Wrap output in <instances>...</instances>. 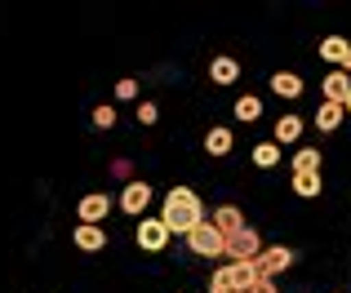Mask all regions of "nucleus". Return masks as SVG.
Returning a JSON list of instances; mask_svg holds the SVG:
<instances>
[{"mask_svg": "<svg viewBox=\"0 0 351 293\" xmlns=\"http://www.w3.org/2000/svg\"><path fill=\"white\" fill-rule=\"evenodd\" d=\"M245 293H280V285H276V280H263V276H258V280H254V285H249Z\"/></svg>", "mask_w": 351, "mask_h": 293, "instance_id": "nucleus-26", "label": "nucleus"}, {"mask_svg": "<svg viewBox=\"0 0 351 293\" xmlns=\"http://www.w3.org/2000/svg\"><path fill=\"white\" fill-rule=\"evenodd\" d=\"M293 258H298V253H293L289 244H267V249L258 253L254 267H258V276H263V280H280L285 271L293 267Z\"/></svg>", "mask_w": 351, "mask_h": 293, "instance_id": "nucleus-5", "label": "nucleus"}, {"mask_svg": "<svg viewBox=\"0 0 351 293\" xmlns=\"http://www.w3.org/2000/svg\"><path fill=\"white\" fill-rule=\"evenodd\" d=\"M89 120H94V129H116V107L112 103H98Z\"/></svg>", "mask_w": 351, "mask_h": 293, "instance_id": "nucleus-22", "label": "nucleus"}, {"mask_svg": "<svg viewBox=\"0 0 351 293\" xmlns=\"http://www.w3.org/2000/svg\"><path fill=\"white\" fill-rule=\"evenodd\" d=\"M347 53H351V40H347V36H325V40L316 44V58H325L334 71H343Z\"/></svg>", "mask_w": 351, "mask_h": 293, "instance_id": "nucleus-10", "label": "nucleus"}, {"mask_svg": "<svg viewBox=\"0 0 351 293\" xmlns=\"http://www.w3.org/2000/svg\"><path fill=\"white\" fill-rule=\"evenodd\" d=\"M267 85H271V94H276V98H285V103L302 98V89H307V85H302V76H298V71H276V76L267 80Z\"/></svg>", "mask_w": 351, "mask_h": 293, "instance_id": "nucleus-14", "label": "nucleus"}, {"mask_svg": "<svg viewBox=\"0 0 351 293\" xmlns=\"http://www.w3.org/2000/svg\"><path fill=\"white\" fill-rule=\"evenodd\" d=\"M293 196H302V200H320V191H325V178L320 173H293Z\"/></svg>", "mask_w": 351, "mask_h": 293, "instance_id": "nucleus-19", "label": "nucleus"}, {"mask_svg": "<svg viewBox=\"0 0 351 293\" xmlns=\"http://www.w3.org/2000/svg\"><path fill=\"white\" fill-rule=\"evenodd\" d=\"M152 200H156L152 182L134 178V182H125V191H120L116 209H120V214H129V218H147V209H152Z\"/></svg>", "mask_w": 351, "mask_h": 293, "instance_id": "nucleus-4", "label": "nucleus"}, {"mask_svg": "<svg viewBox=\"0 0 351 293\" xmlns=\"http://www.w3.org/2000/svg\"><path fill=\"white\" fill-rule=\"evenodd\" d=\"M112 173H116L120 182H134V160H125V155H116V160H112Z\"/></svg>", "mask_w": 351, "mask_h": 293, "instance_id": "nucleus-25", "label": "nucleus"}, {"mask_svg": "<svg viewBox=\"0 0 351 293\" xmlns=\"http://www.w3.org/2000/svg\"><path fill=\"white\" fill-rule=\"evenodd\" d=\"M209 80H214V85H236L240 80V58H232V53H214V58H209Z\"/></svg>", "mask_w": 351, "mask_h": 293, "instance_id": "nucleus-12", "label": "nucleus"}, {"mask_svg": "<svg viewBox=\"0 0 351 293\" xmlns=\"http://www.w3.org/2000/svg\"><path fill=\"white\" fill-rule=\"evenodd\" d=\"M134 240H138L143 253H165L173 235H169V227H165L160 218H138V235H134Z\"/></svg>", "mask_w": 351, "mask_h": 293, "instance_id": "nucleus-6", "label": "nucleus"}, {"mask_svg": "<svg viewBox=\"0 0 351 293\" xmlns=\"http://www.w3.org/2000/svg\"><path fill=\"white\" fill-rule=\"evenodd\" d=\"M205 200L196 196L191 187H169L160 200V222L169 227V235H191L200 222H205Z\"/></svg>", "mask_w": 351, "mask_h": 293, "instance_id": "nucleus-1", "label": "nucleus"}, {"mask_svg": "<svg viewBox=\"0 0 351 293\" xmlns=\"http://www.w3.org/2000/svg\"><path fill=\"white\" fill-rule=\"evenodd\" d=\"M107 214H112V196H103V191H89V196L76 200V222L85 227H103Z\"/></svg>", "mask_w": 351, "mask_h": 293, "instance_id": "nucleus-7", "label": "nucleus"}, {"mask_svg": "<svg viewBox=\"0 0 351 293\" xmlns=\"http://www.w3.org/2000/svg\"><path fill=\"white\" fill-rule=\"evenodd\" d=\"M258 280L254 262H223V267L209 276V293H245Z\"/></svg>", "mask_w": 351, "mask_h": 293, "instance_id": "nucleus-2", "label": "nucleus"}, {"mask_svg": "<svg viewBox=\"0 0 351 293\" xmlns=\"http://www.w3.org/2000/svg\"><path fill=\"white\" fill-rule=\"evenodd\" d=\"M232 146H236V133L227 129V125H209V133H205V151L209 155H232Z\"/></svg>", "mask_w": 351, "mask_h": 293, "instance_id": "nucleus-17", "label": "nucleus"}, {"mask_svg": "<svg viewBox=\"0 0 351 293\" xmlns=\"http://www.w3.org/2000/svg\"><path fill=\"white\" fill-rule=\"evenodd\" d=\"M116 98H120V103H138V80H116Z\"/></svg>", "mask_w": 351, "mask_h": 293, "instance_id": "nucleus-23", "label": "nucleus"}, {"mask_svg": "<svg viewBox=\"0 0 351 293\" xmlns=\"http://www.w3.org/2000/svg\"><path fill=\"white\" fill-rule=\"evenodd\" d=\"M232 112H236V120H240V125H254L258 116H263V98H258V94H240Z\"/></svg>", "mask_w": 351, "mask_h": 293, "instance_id": "nucleus-20", "label": "nucleus"}, {"mask_svg": "<svg viewBox=\"0 0 351 293\" xmlns=\"http://www.w3.org/2000/svg\"><path fill=\"white\" fill-rule=\"evenodd\" d=\"M320 94H325V103L347 107V98H351V76H347V71H329V76L320 80Z\"/></svg>", "mask_w": 351, "mask_h": 293, "instance_id": "nucleus-13", "label": "nucleus"}, {"mask_svg": "<svg viewBox=\"0 0 351 293\" xmlns=\"http://www.w3.org/2000/svg\"><path fill=\"white\" fill-rule=\"evenodd\" d=\"M343 120H347V107L325 103V98H320V107H316V129L320 133H338V129H343Z\"/></svg>", "mask_w": 351, "mask_h": 293, "instance_id": "nucleus-16", "label": "nucleus"}, {"mask_svg": "<svg viewBox=\"0 0 351 293\" xmlns=\"http://www.w3.org/2000/svg\"><path fill=\"white\" fill-rule=\"evenodd\" d=\"M343 71H347V76H351V53H347V62H343Z\"/></svg>", "mask_w": 351, "mask_h": 293, "instance_id": "nucleus-27", "label": "nucleus"}, {"mask_svg": "<svg viewBox=\"0 0 351 293\" xmlns=\"http://www.w3.org/2000/svg\"><path fill=\"white\" fill-rule=\"evenodd\" d=\"M320 164H325V155H320V146H298L289 160L293 173H320Z\"/></svg>", "mask_w": 351, "mask_h": 293, "instance_id": "nucleus-18", "label": "nucleus"}, {"mask_svg": "<svg viewBox=\"0 0 351 293\" xmlns=\"http://www.w3.org/2000/svg\"><path fill=\"white\" fill-rule=\"evenodd\" d=\"M156 120H160V107L143 98V103H138V125H156Z\"/></svg>", "mask_w": 351, "mask_h": 293, "instance_id": "nucleus-24", "label": "nucleus"}, {"mask_svg": "<svg viewBox=\"0 0 351 293\" xmlns=\"http://www.w3.org/2000/svg\"><path fill=\"white\" fill-rule=\"evenodd\" d=\"M209 222H214L218 231L227 235V240H232V235H240V231H245V227H249V222H245V214H240L236 205H218L214 214H209Z\"/></svg>", "mask_w": 351, "mask_h": 293, "instance_id": "nucleus-11", "label": "nucleus"}, {"mask_svg": "<svg viewBox=\"0 0 351 293\" xmlns=\"http://www.w3.org/2000/svg\"><path fill=\"white\" fill-rule=\"evenodd\" d=\"M302 129H307V120H302L298 112H285L280 120H276V129H271V142L276 146H293L302 138Z\"/></svg>", "mask_w": 351, "mask_h": 293, "instance_id": "nucleus-9", "label": "nucleus"}, {"mask_svg": "<svg viewBox=\"0 0 351 293\" xmlns=\"http://www.w3.org/2000/svg\"><path fill=\"white\" fill-rule=\"evenodd\" d=\"M249 160H254L258 169H276V164H280V146L276 142H258L254 151H249Z\"/></svg>", "mask_w": 351, "mask_h": 293, "instance_id": "nucleus-21", "label": "nucleus"}, {"mask_svg": "<svg viewBox=\"0 0 351 293\" xmlns=\"http://www.w3.org/2000/svg\"><path fill=\"white\" fill-rule=\"evenodd\" d=\"M187 249L196 253V258H227V235L205 218V222H200L196 231L187 235Z\"/></svg>", "mask_w": 351, "mask_h": 293, "instance_id": "nucleus-3", "label": "nucleus"}, {"mask_svg": "<svg viewBox=\"0 0 351 293\" xmlns=\"http://www.w3.org/2000/svg\"><path fill=\"white\" fill-rule=\"evenodd\" d=\"M71 244H76L80 253H98V249H107V231H103V227L76 222V231H71Z\"/></svg>", "mask_w": 351, "mask_h": 293, "instance_id": "nucleus-15", "label": "nucleus"}, {"mask_svg": "<svg viewBox=\"0 0 351 293\" xmlns=\"http://www.w3.org/2000/svg\"><path fill=\"white\" fill-rule=\"evenodd\" d=\"M347 116H351V98H347Z\"/></svg>", "mask_w": 351, "mask_h": 293, "instance_id": "nucleus-28", "label": "nucleus"}, {"mask_svg": "<svg viewBox=\"0 0 351 293\" xmlns=\"http://www.w3.org/2000/svg\"><path fill=\"white\" fill-rule=\"evenodd\" d=\"M263 249H267L263 235H258L254 227H245L240 235L227 240V262H258V253H263Z\"/></svg>", "mask_w": 351, "mask_h": 293, "instance_id": "nucleus-8", "label": "nucleus"}]
</instances>
